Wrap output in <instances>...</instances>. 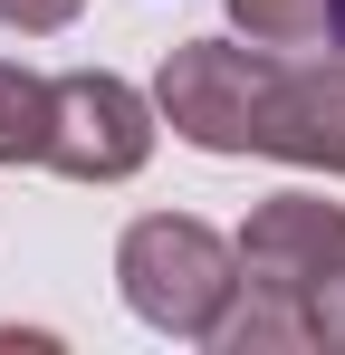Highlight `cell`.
Masks as SVG:
<instances>
[{"label":"cell","mask_w":345,"mask_h":355,"mask_svg":"<svg viewBox=\"0 0 345 355\" xmlns=\"http://www.w3.org/2000/svg\"><path fill=\"white\" fill-rule=\"evenodd\" d=\"M87 0H0V29H19V39H48V29H67Z\"/></svg>","instance_id":"7"},{"label":"cell","mask_w":345,"mask_h":355,"mask_svg":"<svg viewBox=\"0 0 345 355\" xmlns=\"http://www.w3.org/2000/svg\"><path fill=\"white\" fill-rule=\"evenodd\" d=\"M307 19H317V49H345V0H307Z\"/></svg>","instance_id":"8"},{"label":"cell","mask_w":345,"mask_h":355,"mask_svg":"<svg viewBox=\"0 0 345 355\" xmlns=\"http://www.w3.org/2000/svg\"><path fill=\"white\" fill-rule=\"evenodd\" d=\"M297 327H307V346H326V355H345V250L326 259V279L307 288V307H297Z\"/></svg>","instance_id":"6"},{"label":"cell","mask_w":345,"mask_h":355,"mask_svg":"<svg viewBox=\"0 0 345 355\" xmlns=\"http://www.w3.org/2000/svg\"><path fill=\"white\" fill-rule=\"evenodd\" d=\"M230 250H240V297H230L211 346L221 355H288V346H307V327H297L307 288L345 250V202H326V192H269L240 221Z\"/></svg>","instance_id":"2"},{"label":"cell","mask_w":345,"mask_h":355,"mask_svg":"<svg viewBox=\"0 0 345 355\" xmlns=\"http://www.w3.org/2000/svg\"><path fill=\"white\" fill-rule=\"evenodd\" d=\"M154 116L192 154H278L345 173V49L278 58L269 39H182L154 67Z\"/></svg>","instance_id":"1"},{"label":"cell","mask_w":345,"mask_h":355,"mask_svg":"<svg viewBox=\"0 0 345 355\" xmlns=\"http://www.w3.org/2000/svg\"><path fill=\"white\" fill-rule=\"evenodd\" d=\"M115 288H125V307L154 336L211 346L230 297H240V250L211 221H192V211H144L134 231L115 240Z\"/></svg>","instance_id":"3"},{"label":"cell","mask_w":345,"mask_h":355,"mask_svg":"<svg viewBox=\"0 0 345 355\" xmlns=\"http://www.w3.org/2000/svg\"><path fill=\"white\" fill-rule=\"evenodd\" d=\"M154 154V96L125 87L115 67H67L48 77V173L67 182H125Z\"/></svg>","instance_id":"4"},{"label":"cell","mask_w":345,"mask_h":355,"mask_svg":"<svg viewBox=\"0 0 345 355\" xmlns=\"http://www.w3.org/2000/svg\"><path fill=\"white\" fill-rule=\"evenodd\" d=\"M0 164H48V77L0 58Z\"/></svg>","instance_id":"5"}]
</instances>
